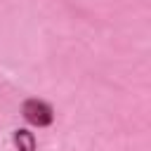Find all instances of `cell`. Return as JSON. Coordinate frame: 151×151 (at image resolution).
Here are the masks:
<instances>
[{"mask_svg": "<svg viewBox=\"0 0 151 151\" xmlns=\"http://www.w3.org/2000/svg\"><path fill=\"white\" fill-rule=\"evenodd\" d=\"M21 118L26 120V125L31 127H50L54 123V109L50 101L38 99V97H28L21 104Z\"/></svg>", "mask_w": 151, "mask_h": 151, "instance_id": "6da1fadb", "label": "cell"}, {"mask_svg": "<svg viewBox=\"0 0 151 151\" xmlns=\"http://www.w3.org/2000/svg\"><path fill=\"white\" fill-rule=\"evenodd\" d=\"M12 142L17 151H38V139L35 132H31V127H17L12 132Z\"/></svg>", "mask_w": 151, "mask_h": 151, "instance_id": "7a4b0ae2", "label": "cell"}]
</instances>
